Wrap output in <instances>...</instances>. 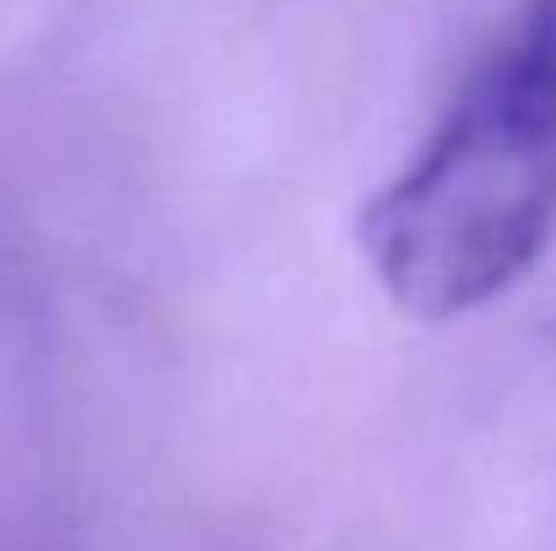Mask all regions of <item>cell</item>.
Masks as SVG:
<instances>
[{
	"mask_svg": "<svg viewBox=\"0 0 556 551\" xmlns=\"http://www.w3.org/2000/svg\"><path fill=\"white\" fill-rule=\"evenodd\" d=\"M357 238L410 320H459L535 271L556 243V0L525 11L363 205Z\"/></svg>",
	"mask_w": 556,
	"mask_h": 551,
	"instance_id": "6da1fadb",
	"label": "cell"
}]
</instances>
